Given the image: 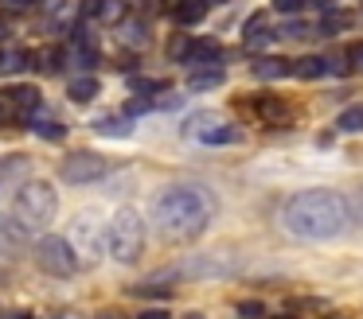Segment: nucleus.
Returning a JSON list of instances; mask_svg holds the SVG:
<instances>
[{
    "mask_svg": "<svg viewBox=\"0 0 363 319\" xmlns=\"http://www.w3.org/2000/svg\"><path fill=\"white\" fill-rule=\"evenodd\" d=\"M137 319H172V315H168L164 308H149V311H141Z\"/></svg>",
    "mask_w": 363,
    "mask_h": 319,
    "instance_id": "72a5a7b5",
    "label": "nucleus"
},
{
    "mask_svg": "<svg viewBox=\"0 0 363 319\" xmlns=\"http://www.w3.org/2000/svg\"><path fill=\"white\" fill-rule=\"evenodd\" d=\"M0 4L9 8V12H28V8L35 4V0H0Z\"/></svg>",
    "mask_w": 363,
    "mask_h": 319,
    "instance_id": "7c9ffc66",
    "label": "nucleus"
},
{
    "mask_svg": "<svg viewBox=\"0 0 363 319\" xmlns=\"http://www.w3.org/2000/svg\"><path fill=\"white\" fill-rule=\"evenodd\" d=\"M347 23H352V16H347V12H328L320 20V35H340Z\"/></svg>",
    "mask_w": 363,
    "mask_h": 319,
    "instance_id": "aec40b11",
    "label": "nucleus"
},
{
    "mask_svg": "<svg viewBox=\"0 0 363 319\" xmlns=\"http://www.w3.org/2000/svg\"><path fill=\"white\" fill-rule=\"evenodd\" d=\"M67 241L74 245V253H79L82 265H94L98 257L106 253V233L98 230V214H94V210H82V214L74 218L71 230H67Z\"/></svg>",
    "mask_w": 363,
    "mask_h": 319,
    "instance_id": "423d86ee",
    "label": "nucleus"
},
{
    "mask_svg": "<svg viewBox=\"0 0 363 319\" xmlns=\"http://www.w3.org/2000/svg\"><path fill=\"white\" fill-rule=\"evenodd\" d=\"M215 86H223V66H211V70H196V74H188V90H215Z\"/></svg>",
    "mask_w": 363,
    "mask_h": 319,
    "instance_id": "2eb2a0df",
    "label": "nucleus"
},
{
    "mask_svg": "<svg viewBox=\"0 0 363 319\" xmlns=\"http://www.w3.org/2000/svg\"><path fill=\"white\" fill-rule=\"evenodd\" d=\"M4 319H32V315H28V311H9Z\"/></svg>",
    "mask_w": 363,
    "mask_h": 319,
    "instance_id": "f704fd0d",
    "label": "nucleus"
},
{
    "mask_svg": "<svg viewBox=\"0 0 363 319\" xmlns=\"http://www.w3.org/2000/svg\"><path fill=\"white\" fill-rule=\"evenodd\" d=\"M59 214V195L48 179H28L24 187L16 191V202H12V218L24 226L28 233L51 226Z\"/></svg>",
    "mask_w": 363,
    "mask_h": 319,
    "instance_id": "7ed1b4c3",
    "label": "nucleus"
},
{
    "mask_svg": "<svg viewBox=\"0 0 363 319\" xmlns=\"http://www.w3.org/2000/svg\"><path fill=\"white\" fill-rule=\"evenodd\" d=\"M246 43H262V39H269V31H266V16H250V20H246Z\"/></svg>",
    "mask_w": 363,
    "mask_h": 319,
    "instance_id": "412c9836",
    "label": "nucleus"
},
{
    "mask_svg": "<svg viewBox=\"0 0 363 319\" xmlns=\"http://www.w3.org/2000/svg\"><path fill=\"white\" fill-rule=\"evenodd\" d=\"M4 101H9L12 109H20V113H28V109L40 105V90H35V86H28V82H16V86H9V90H4Z\"/></svg>",
    "mask_w": 363,
    "mask_h": 319,
    "instance_id": "1a4fd4ad",
    "label": "nucleus"
},
{
    "mask_svg": "<svg viewBox=\"0 0 363 319\" xmlns=\"http://www.w3.org/2000/svg\"><path fill=\"white\" fill-rule=\"evenodd\" d=\"M129 8H133V12H157L160 8V0H125Z\"/></svg>",
    "mask_w": 363,
    "mask_h": 319,
    "instance_id": "c85d7f7f",
    "label": "nucleus"
},
{
    "mask_svg": "<svg viewBox=\"0 0 363 319\" xmlns=\"http://www.w3.org/2000/svg\"><path fill=\"white\" fill-rule=\"evenodd\" d=\"M359 202H363V199H359Z\"/></svg>",
    "mask_w": 363,
    "mask_h": 319,
    "instance_id": "ea45409f",
    "label": "nucleus"
},
{
    "mask_svg": "<svg viewBox=\"0 0 363 319\" xmlns=\"http://www.w3.org/2000/svg\"><path fill=\"white\" fill-rule=\"evenodd\" d=\"M98 90H102V86H98V78H74L71 86H67V93H71V101H94L98 98Z\"/></svg>",
    "mask_w": 363,
    "mask_h": 319,
    "instance_id": "dca6fc26",
    "label": "nucleus"
},
{
    "mask_svg": "<svg viewBox=\"0 0 363 319\" xmlns=\"http://www.w3.org/2000/svg\"><path fill=\"white\" fill-rule=\"evenodd\" d=\"M336 129L340 132H363V105H352L336 117Z\"/></svg>",
    "mask_w": 363,
    "mask_h": 319,
    "instance_id": "a211bd4d",
    "label": "nucleus"
},
{
    "mask_svg": "<svg viewBox=\"0 0 363 319\" xmlns=\"http://www.w3.org/2000/svg\"><path fill=\"white\" fill-rule=\"evenodd\" d=\"M289 74L293 78H324L328 74V59L324 54H305V59L289 62Z\"/></svg>",
    "mask_w": 363,
    "mask_h": 319,
    "instance_id": "9b49d317",
    "label": "nucleus"
},
{
    "mask_svg": "<svg viewBox=\"0 0 363 319\" xmlns=\"http://www.w3.org/2000/svg\"><path fill=\"white\" fill-rule=\"evenodd\" d=\"M238 137H242V132H238L235 124H223V121H215L211 129L199 132V140H203V144H235Z\"/></svg>",
    "mask_w": 363,
    "mask_h": 319,
    "instance_id": "ddd939ff",
    "label": "nucleus"
},
{
    "mask_svg": "<svg viewBox=\"0 0 363 319\" xmlns=\"http://www.w3.org/2000/svg\"><path fill=\"white\" fill-rule=\"evenodd\" d=\"M230 265H235V261H227V257H196V261L184 265V272H199V277H227Z\"/></svg>",
    "mask_w": 363,
    "mask_h": 319,
    "instance_id": "9d476101",
    "label": "nucleus"
},
{
    "mask_svg": "<svg viewBox=\"0 0 363 319\" xmlns=\"http://www.w3.org/2000/svg\"><path fill=\"white\" fill-rule=\"evenodd\" d=\"M172 12H176V23H184V28H188V23H199L207 16V0H180Z\"/></svg>",
    "mask_w": 363,
    "mask_h": 319,
    "instance_id": "4468645a",
    "label": "nucleus"
},
{
    "mask_svg": "<svg viewBox=\"0 0 363 319\" xmlns=\"http://www.w3.org/2000/svg\"><path fill=\"white\" fill-rule=\"evenodd\" d=\"M184 319H203V315H196V311H191V315H184Z\"/></svg>",
    "mask_w": 363,
    "mask_h": 319,
    "instance_id": "e433bc0d",
    "label": "nucleus"
},
{
    "mask_svg": "<svg viewBox=\"0 0 363 319\" xmlns=\"http://www.w3.org/2000/svg\"><path fill=\"white\" fill-rule=\"evenodd\" d=\"M133 90L141 93V98H152V93L168 90V86H164V82H152V78H141V82H133Z\"/></svg>",
    "mask_w": 363,
    "mask_h": 319,
    "instance_id": "393cba45",
    "label": "nucleus"
},
{
    "mask_svg": "<svg viewBox=\"0 0 363 319\" xmlns=\"http://www.w3.org/2000/svg\"><path fill=\"white\" fill-rule=\"evenodd\" d=\"M106 12V0H82V16H102Z\"/></svg>",
    "mask_w": 363,
    "mask_h": 319,
    "instance_id": "c756f323",
    "label": "nucleus"
},
{
    "mask_svg": "<svg viewBox=\"0 0 363 319\" xmlns=\"http://www.w3.org/2000/svg\"><path fill=\"white\" fill-rule=\"evenodd\" d=\"M215 214V199L196 183H172L152 199V222L168 241H196Z\"/></svg>",
    "mask_w": 363,
    "mask_h": 319,
    "instance_id": "f03ea898",
    "label": "nucleus"
},
{
    "mask_svg": "<svg viewBox=\"0 0 363 319\" xmlns=\"http://www.w3.org/2000/svg\"><path fill=\"white\" fill-rule=\"evenodd\" d=\"M281 222L301 241H332L352 226V207H347V199L340 191L308 187V191H297L285 202Z\"/></svg>",
    "mask_w": 363,
    "mask_h": 319,
    "instance_id": "f257e3e1",
    "label": "nucleus"
},
{
    "mask_svg": "<svg viewBox=\"0 0 363 319\" xmlns=\"http://www.w3.org/2000/svg\"><path fill=\"white\" fill-rule=\"evenodd\" d=\"M188 43H191L188 35H176L172 43H168V54H172V59H180V62H184V54H188Z\"/></svg>",
    "mask_w": 363,
    "mask_h": 319,
    "instance_id": "a878e982",
    "label": "nucleus"
},
{
    "mask_svg": "<svg viewBox=\"0 0 363 319\" xmlns=\"http://www.w3.org/2000/svg\"><path fill=\"white\" fill-rule=\"evenodd\" d=\"M254 109H258L262 121H274V124H285V121H289V105H285L281 98H269V93L254 101Z\"/></svg>",
    "mask_w": 363,
    "mask_h": 319,
    "instance_id": "f8f14e48",
    "label": "nucleus"
},
{
    "mask_svg": "<svg viewBox=\"0 0 363 319\" xmlns=\"http://www.w3.org/2000/svg\"><path fill=\"white\" fill-rule=\"evenodd\" d=\"M32 129H40V137H48V140L63 137V129H59V124H48V121H32Z\"/></svg>",
    "mask_w": 363,
    "mask_h": 319,
    "instance_id": "bb28decb",
    "label": "nucleus"
},
{
    "mask_svg": "<svg viewBox=\"0 0 363 319\" xmlns=\"http://www.w3.org/2000/svg\"><path fill=\"white\" fill-rule=\"evenodd\" d=\"M106 253L121 265H133L145 253V222L133 207H121L106 226Z\"/></svg>",
    "mask_w": 363,
    "mask_h": 319,
    "instance_id": "20e7f679",
    "label": "nucleus"
},
{
    "mask_svg": "<svg viewBox=\"0 0 363 319\" xmlns=\"http://www.w3.org/2000/svg\"><path fill=\"white\" fill-rule=\"evenodd\" d=\"M219 54H223L219 39H191L184 62H199V66H207V62H219Z\"/></svg>",
    "mask_w": 363,
    "mask_h": 319,
    "instance_id": "6e6552de",
    "label": "nucleus"
},
{
    "mask_svg": "<svg viewBox=\"0 0 363 319\" xmlns=\"http://www.w3.org/2000/svg\"><path fill=\"white\" fill-rule=\"evenodd\" d=\"M254 74H258V78H285V74H289V62H281V59H258V62H254Z\"/></svg>",
    "mask_w": 363,
    "mask_h": 319,
    "instance_id": "6ab92c4d",
    "label": "nucleus"
},
{
    "mask_svg": "<svg viewBox=\"0 0 363 319\" xmlns=\"http://www.w3.org/2000/svg\"><path fill=\"white\" fill-rule=\"evenodd\" d=\"M266 319H297L293 311H277V315H266Z\"/></svg>",
    "mask_w": 363,
    "mask_h": 319,
    "instance_id": "c9c22d12",
    "label": "nucleus"
},
{
    "mask_svg": "<svg viewBox=\"0 0 363 319\" xmlns=\"http://www.w3.org/2000/svg\"><path fill=\"white\" fill-rule=\"evenodd\" d=\"M324 319H344V315H324Z\"/></svg>",
    "mask_w": 363,
    "mask_h": 319,
    "instance_id": "4c0bfd02",
    "label": "nucleus"
},
{
    "mask_svg": "<svg viewBox=\"0 0 363 319\" xmlns=\"http://www.w3.org/2000/svg\"><path fill=\"white\" fill-rule=\"evenodd\" d=\"M35 265L43 272H51V277H74L82 269L74 245L67 238H59V233H48V238L35 241Z\"/></svg>",
    "mask_w": 363,
    "mask_h": 319,
    "instance_id": "39448f33",
    "label": "nucleus"
},
{
    "mask_svg": "<svg viewBox=\"0 0 363 319\" xmlns=\"http://www.w3.org/2000/svg\"><path fill=\"white\" fill-rule=\"evenodd\" d=\"M94 129L102 132V137H129V132H133V121H129V117H102V121H94Z\"/></svg>",
    "mask_w": 363,
    "mask_h": 319,
    "instance_id": "f3484780",
    "label": "nucleus"
},
{
    "mask_svg": "<svg viewBox=\"0 0 363 319\" xmlns=\"http://www.w3.org/2000/svg\"><path fill=\"white\" fill-rule=\"evenodd\" d=\"M305 4H308V0H274V8H277V12H301Z\"/></svg>",
    "mask_w": 363,
    "mask_h": 319,
    "instance_id": "cd10ccee",
    "label": "nucleus"
},
{
    "mask_svg": "<svg viewBox=\"0 0 363 319\" xmlns=\"http://www.w3.org/2000/svg\"><path fill=\"white\" fill-rule=\"evenodd\" d=\"M121 39H125V43H145L149 31H141V23H137V20H125V23H121Z\"/></svg>",
    "mask_w": 363,
    "mask_h": 319,
    "instance_id": "4be33fe9",
    "label": "nucleus"
},
{
    "mask_svg": "<svg viewBox=\"0 0 363 319\" xmlns=\"http://www.w3.org/2000/svg\"><path fill=\"white\" fill-rule=\"evenodd\" d=\"M238 315H242V319H266V311H262L258 300H242V303H238Z\"/></svg>",
    "mask_w": 363,
    "mask_h": 319,
    "instance_id": "b1692460",
    "label": "nucleus"
},
{
    "mask_svg": "<svg viewBox=\"0 0 363 319\" xmlns=\"http://www.w3.org/2000/svg\"><path fill=\"white\" fill-rule=\"evenodd\" d=\"M43 66H48V70H59V66H63V51H59V47H55V51H48V62H43Z\"/></svg>",
    "mask_w": 363,
    "mask_h": 319,
    "instance_id": "473e14b6",
    "label": "nucleus"
},
{
    "mask_svg": "<svg viewBox=\"0 0 363 319\" xmlns=\"http://www.w3.org/2000/svg\"><path fill=\"white\" fill-rule=\"evenodd\" d=\"M129 292L133 296H172V288L168 284H133Z\"/></svg>",
    "mask_w": 363,
    "mask_h": 319,
    "instance_id": "5701e85b",
    "label": "nucleus"
},
{
    "mask_svg": "<svg viewBox=\"0 0 363 319\" xmlns=\"http://www.w3.org/2000/svg\"><path fill=\"white\" fill-rule=\"evenodd\" d=\"M106 319H121V315H106Z\"/></svg>",
    "mask_w": 363,
    "mask_h": 319,
    "instance_id": "58836bf2",
    "label": "nucleus"
},
{
    "mask_svg": "<svg viewBox=\"0 0 363 319\" xmlns=\"http://www.w3.org/2000/svg\"><path fill=\"white\" fill-rule=\"evenodd\" d=\"M102 171H106V160L94 156V152H71L63 163H59V175H63V183H71V187L94 183Z\"/></svg>",
    "mask_w": 363,
    "mask_h": 319,
    "instance_id": "0eeeda50",
    "label": "nucleus"
},
{
    "mask_svg": "<svg viewBox=\"0 0 363 319\" xmlns=\"http://www.w3.org/2000/svg\"><path fill=\"white\" fill-rule=\"evenodd\" d=\"M347 59H352V70H363V43H355L352 51H347Z\"/></svg>",
    "mask_w": 363,
    "mask_h": 319,
    "instance_id": "2f4dec72",
    "label": "nucleus"
}]
</instances>
